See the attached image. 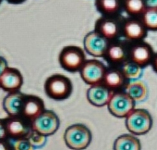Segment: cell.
Returning a JSON list of instances; mask_svg holds the SVG:
<instances>
[{
  "mask_svg": "<svg viewBox=\"0 0 157 150\" xmlns=\"http://www.w3.org/2000/svg\"><path fill=\"white\" fill-rule=\"evenodd\" d=\"M148 30L144 26L140 17H128L124 19L122 26V37L130 42L144 41Z\"/></svg>",
  "mask_w": 157,
  "mask_h": 150,
  "instance_id": "10",
  "label": "cell"
},
{
  "mask_svg": "<svg viewBox=\"0 0 157 150\" xmlns=\"http://www.w3.org/2000/svg\"><path fill=\"white\" fill-rule=\"evenodd\" d=\"M84 50L77 45H67L58 56L60 66L68 72L80 71L86 61Z\"/></svg>",
  "mask_w": 157,
  "mask_h": 150,
  "instance_id": "3",
  "label": "cell"
},
{
  "mask_svg": "<svg viewBox=\"0 0 157 150\" xmlns=\"http://www.w3.org/2000/svg\"><path fill=\"white\" fill-rule=\"evenodd\" d=\"M135 102L143 101L148 95V88L142 81H132L129 82L124 90Z\"/></svg>",
  "mask_w": 157,
  "mask_h": 150,
  "instance_id": "20",
  "label": "cell"
},
{
  "mask_svg": "<svg viewBox=\"0 0 157 150\" xmlns=\"http://www.w3.org/2000/svg\"><path fill=\"white\" fill-rule=\"evenodd\" d=\"M94 5L102 15L117 16L123 10L124 0H95Z\"/></svg>",
  "mask_w": 157,
  "mask_h": 150,
  "instance_id": "19",
  "label": "cell"
},
{
  "mask_svg": "<svg viewBox=\"0 0 157 150\" xmlns=\"http://www.w3.org/2000/svg\"><path fill=\"white\" fill-rule=\"evenodd\" d=\"M8 138L10 140H18L28 138L33 132L32 121L26 120L22 116L8 117L5 119Z\"/></svg>",
  "mask_w": 157,
  "mask_h": 150,
  "instance_id": "8",
  "label": "cell"
},
{
  "mask_svg": "<svg viewBox=\"0 0 157 150\" xmlns=\"http://www.w3.org/2000/svg\"><path fill=\"white\" fill-rule=\"evenodd\" d=\"M73 85L69 78L62 74H54L44 83V92L48 97L55 100H64L70 97Z\"/></svg>",
  "mask_w": 157,
  "mask_h": 150,
  "instance_id": "1",
  "label": "cell"
},
{
  "mask_svg": "<svg viewBox=\"0 0 157 150\" xmlns=\"http://www.w3.org/2000/svg\"><path fill=\"white\" fill-rule=\"evenodd\" d=\"M23 85V77L21 71L15 68L8 67L0 74V88L8 93L20 91Z\"/></svg>",
  "mask_w": 157,
  "mask_h": 150,
  "instance_id": "14",
  "label": "cell"
},
{
  "mask_svg": "<svg viewBox=\"0 0 157 150\" xmlns=\"http://www.w3.org/2000/svg\"><path fill=\"white\" fill-rule=\"evenodd\" d=\"M15 150H34V146L29 138H22L18 140H11Z\"/></svg>",
  "mask_w": 157,
  "mask_h": 150,
  "instance_id": "25",
  "label": "cell"
},
{
  "mask_svg": "<svg viewBox=\"0 0 157 150\" xmlns=\"http://www.w3.org/2000/svg\"><path fill=\"white\" fill-rule=\"evenodd\" d=\"M64 141L67 146L72 150H83L92 142V132L83 124H73L66 129Z\"/></svg>",
  "mask_w": 157,
  "mask_h": 150,
  "instance_id": "2",
  "label": "cell"
},
{
  "mask_svg": "<svg viewBox=\"0 0 157 150\" xmlns=\"http://www.w3.org/2000/svg\"><path fill=\"white\" fill-rule=\"evenodd\" d=\"M128 83L120 68L110 67L106 69L102 84L112 92H118L125 90Z\"/></svg>",
  "mask_w": 157,
  "mask_h": 150,
  "instance_id": "15",
  "label": "cell"
},
{
  "mask_svg": "<svg viewBox=\"0 0 157 150\" xmlns=\"http://www.w3.org/2000/svg\"><path fill=\"white\" fill-rule=\"evenodd\" d=\"M147 8H157V0H144Z\"/></svg>",
  "mask_w": 157,
  "mask_h": 150,
  "instance_id": "30",
  "label": "cell"
},
{
  "mask_svg": "<svg viewBox=\"0 0 157 150\" xmlns=\"http://www.w3.org/2000/svg\"><path fill=\"white\" fill-rule=\"evenodd\" d=\"M125 18L120 15L100 17L94 25V31L102 34L110 42L116 41L122 37V26Z\"/></svg>",
  "mask_w": 157,
  "mask_h": 150,
  "instance_id": "4",
  "label": "cell"
},
{
  "mask_svg": "<svg viewBox=\"0 0 157 150\" xmlns=\"http://www.w3.org/2000/svg\"><path fill=\"white\" fill-rule=\"evenodd\" d=\"M45 137L44 135L40 134L39 132H35L33 130V132H31V134L29 135V140L31 141V143L33 144V145L34 147H40L43 146L45 144Z\"/></svg>",
  "mask_w": 157,
  "mask_h": 150,
  "instance_id": "26",
  "label": "cell"
},
{
  "mask_svg": "<svg viewBox=\"0 0 157 150\" xmlns=\"http://www.w3.org/2000/svg\"><path fill=\"white\" fill-rule=\"evenodd\" d=\"M146 9L144 0H124L123 10L128 17H140Z\"/></svg>",
  "mask_w": 157,
  "mask_h": 150,
  "instance_id": "22",
  "label": "cell"
},
{
  "mask_svg": "<svg viewBox=\"0 0 157 150\" xmlns=\"http://www.w3.org/2000/svg\"><path fill=\"white\" fill-rule=\"evenodd\" d=\"M114 150H141V144L134 135L122 134L116 139Z\"/></svg>",
  "mask_w": 157,
  "mask_h": 150,
  "instance_id": "21",
  "label": "cell"
},
{
  "mask_svg": "<svg viewBox=\"0 0 157 150\" xmlns=\"http://www.w3.org/2000/svg\"><path fill=\"white\" fill-rule=\"evenodd\" d=\"M59 124L60 121L57 115L54 111L47 109L32 122L33 130L44 136L54 134L58 130Z\"/></svg>",
  "mask_w": 157,
  "mask_h": 150,
  "instance_id": "12",
  "label": "cell"
},
{
  "mask_svg": "<svg viewBox=\"0 0 157 150\" xmlns=\"http://www.w3.org/2000/svg\"><path fill=\"white\" fill-rule=\"evenodd\" d=\"M26 95L21 92H14L9 93L7 97H5L3 100V109L7 112L9 117L21 116V108Z\"/></svg>",
  "mask_w": 157,
  "mask_h": 150,
  "instance_id": "18",
  "label": "cell"
},
{
  "mask_svg": "<svg viewBox=\"0 0 157 150\" xmlns=\"http://www.w3.org/2000/svg\"><path fill=\"white\" fill-rule=\"evenodd\" d=\"M154 51L151 45L144 41L130 43L128 59L140 65L142 69L151 65Z\"/></svg>",
  "mask_w": 157,
  "mask_h": 150,
  "instance_id": "11",
  "label": "cell"
},
{
  "mask_svg": "<svg viewBox=\"0 0 157 150\" xmlns=\"http://www.w3.org/2000/svg\"><path fill=\"white\" fill-rule=\"evenodd\" d=\"M119 68L121 69L123 74L128 81L138 80L141 76L142 69H143L140 65L129 59H128L125 63H123Z\"/></svg>",
  "mask_w": 157,
  "mask_h": 150,
  "instance_id": "23",
  "label": "cell"
},
{
  "mask_svg": "<svg viewBox=\"0 0 157 150\" xmlns=\"http://www.w3.org/2000/svg\"><path fill=\"white\" fill-rule=\"evenodd\" d=\"M126 126L132 134H145L152 126V118L146 109H135L126 117Z\"/></svg>",
  "mask_w": 157,
  "mask_h": 150,
  "instance_id": "5",
  "label": "cell"
},
{
  "mask_svg": "<svg viewBox=\"0 0 157 150\" xmlns=\"http://www.w3.org/2000/svg\"><path fill=\"white\" fill-rule=\"evenodd\" d=\"M8 138L5 119H0V139Z\"/></svg>",
  "mask_w": 157,
  "mask_h": 150,
  "instance_id": "28",
  "label": "cell"
},
{
  "mask_svg": "<svg viewBox=\"0 0 157 150\" xmlns=\"http://www.w3.org/2000/svg\"><path fill=\"white\" fill-rule=\"evenodd\" d=\"M110 41L96 31L88 33L83 40L84 50L94 57H104Z\"/></svg>",
  "mask_w": 157,
  "mask_h": 150,
  "instance_id": "13",
  "label": "cell"
},
{
  "mask_svg": "<svg viewBox=\"0 0 157 150\" xmlns=\"http://www.w3.org/2000/svg\"><path fill=\"white\" fill-rule=\"evenodd\" d=\"M106 69L105 65L100 60L94 58L87 59L80 70L81 77L89 85H99L103 83Z\"/></svg>",
  "mask_w": 157,
  "mask_h": 150,
  "instance_id": "7",
  "label": "cell"
},
{
  "mask_svg": "<svg viewBox=\"0 0 157 150\" xmlns=\"http://www.w3.org/2000/svg\"><path fill=\"white\" fill-rule=\"evenodd\" d=\"M1 2H2V0H0V4H1Z\"/></svg>",
  "mask_w": 157,
  "mask_h": 150,
  "instance_id": "33",
  "label": "cell"
},
{
  "mask_svg": "<svg viewBox=\"0 0 157 150\" xmlns=\"http://www.w3.org/2000/svg\"><path fill=\"white\" fill-rule=\"evenodd\" d=\"M151 65L152 69L154 70V72L157 73V52L154 53V56H153V57H152V60H151Z\"/></svg>",
  "mask_w": 157,
  "mask_h": 150,
  "instance_id": "31",
  "label": "cell"
},
{
  "mask_svg": "<svg viewBox=\"0 0 157 150\" xmlns=\"http://www.w3.org/2000/svg\"><path fill=\"white\" fill-rule=\"evenodd\" d=\"M130 42L127 40H116L110 42L104 58L111 67H120L128 59V50Z\"/></svg>",
  "mask_w": 157,
  "mask_h": 150,
  "instance_id": "9",
  "label": "cell"
},
{
  "mask_svg": "<svg viewBox=\"0 0 157 150\" xmlns=\"http://www.w3.org/2000/svg\"><path fill=\"white\" fill-rule=\"evenodd\" d=\"M44 110V103L42 98L33 95H26L22 104L21 116L33 122L42 115Z\"/></svg>",
  "mask_w": 157,
  "mask_h": 150,
  "instance_id": "16",
  "label": "cell"
},
{
  "mask_svg": "<svg viewBox=\"0 0 157 150\" xmlns=\"http://www.w3.org/2000/svg\"><path fill=\"white\" fill-rule=\"evenodd\" d=\"M140 19L148 31H157V8H147Z\"/></svg>",
  "mask_w": 157,
  "mask_h": 150,
  "instance_id": "24",
  "label": "cell"
},
{
  "mask_svg": "<svg viewBox=\"0 0 157 150\" xmlns=\"http://www.w3.org/2000/svg\"><path fill=\"white\" fill-rule=\"evenodd\" d=\"M0 150H15L12 141L9 138L0 139Z\"/></svg>",
  "mask_w": 157,
  "mask_h": 150,
  "instance_id": "27",
  "label": "cell"
},
{
  "mask_svg": "<svg viewBox=\"0 0 157 150\" xmlns=\"http://www.w3.org/2000/svg\"><path fill=\"white\" fill-rule=\"evenodd\" d=\"M113 93L103 84L91 85L87 91V99L94 107H104L108 104Z\"/></svg>",
  "mask_w": 157,
  "mask_h": 150,
  "instance_id": "17",
  "label": "cell"
},
{
  "mask_svg": "<svg viewBox=\"0 0 157 150\" xmlns=\"http://www.w3.org/2000/svg\"><path fill=\"white\" fill-rule=\"evenodd\" d=\"M7 1L10 4H14V5H18V4H21L23 3L25 0H7Z\"/></svg>",
  "mask_w": 157,
  "mask_h": 150,
  "instance_id": "32",
  "label": "cell"
},
{
  "mask_svg": "<svg viewBox=\"0 0 157 150\" xmlns=\"http://www.w3.org/2000/svg\"><path fill=\"white\" fill-rule=\"evenodd\" d=\"M9 66H8V63H7L6 59L3 57L0 56V74H1Z\"/></svg>",
  "mask_w": 157,
  "mask_h": 150,
  "instance_id": "29",
  "label": "cell"
},
{
  "mask_svg": "<svg viewBox=\"0 0 157 150\" xmlns=\"http://www.w3.org/2000/svg\"><path fill=\"white\" fill-rule=\"evenodd\" d=\"M107 107L110 113L115 117L126 118L135 109V101L125 91H118L113 93Z\"/></svg>",
  "mask_w": 157,
  "mask_h": 150,
  "instance_id": "6",
  "label": "cell"
}]
</instances>
